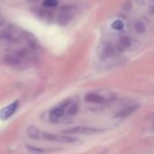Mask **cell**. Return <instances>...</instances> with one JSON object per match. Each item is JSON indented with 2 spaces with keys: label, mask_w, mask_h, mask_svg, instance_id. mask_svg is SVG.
<instances>
[{
  "label": "cell",
  "mask_w": 154,
  "mask_h": 154,
  "mask_svg": "<svg viewBox=\"0 0 154 154\" xmlns=\"http://www.w3.org/2000/svg\"><path fill=\"white\" fill-rule=\"evenodd\" d=\"M42 135V132L35 126H29L27 128V135L32 139H39Z\"/></svg>",
  "instance_id": "cell-8"
},
{
  "label": "cell",
  "mask_w": 154,
  "mask_h": 154,
  "mask_svg": "<svg viewBox=\"0 0 154 154\" xmlns=\"http://www.w3.org/2000/svg\"><path fill=\"white\" fill-rule=\"evenodd\" d=\"M114 48H113L112 45H108L106 47H105V49L103 50V51H102L101 57H102L103 60H106L107 58H109L110 57H111V56L114 54Z\"/></svg>",
  "instance_id": "cell-9"
},
{
  "label": "cell",
  "mask_w": 154,
  "mask_h": 154,
  "mask_svg": "<svg viewBox=\"0 0 154 154\" xmlns=\"http://www.w3.org/2000/svg\"><path fill=\"white\" fill-rule=\"evenodd\" d=\"M29 1H38V0H29Z\"/></svg>",
  "instance_id": "cell-16"
},
{
  "label": "cell",
  "mask_w": 154,
  "mask_h": 154,
  "mask_svg": "<svg viewBox=\"0 0 154 154\" xmlns=\"http://www.w3.org/2000/svg\"><path fill=\"white\" fill-rule=\"evenodd\" d=\"M18 105H19V102L17 100L14 102L13 103L10 104L9 105L2 108L0 111V118L2 120H5L11 117L17 109Z\"/></svg>",
  "instance_id": "cell-4"
},
{
  "label": "cell",
  "mask_w": 154,
  "mask_h": 154,
  "mask_svg": "<svg viewBox=\"0 0 154 154\" xmlns=\"http://www.w3.org/2000/svg\"><path fill=\"white\" fill-rule=\"evenodd\" d=\"M135 29L137 33H138V34H141V33L145 32L146 30L145 25H144V23L142 22V21L140 20H138L135 21Z\"/></svg>",
  "instance_id": "cell-10"
},
{
  "label": "cell",
  "mask_w": 154,
  "mask_h": 154,
  "mask_svg": "<svg viewBox=\"0 0 154 154\" xmlns=\"http://www.w3.org/2000/svg\"><path fill=\"white\" fill-rule=\"evenodd\" d=\"M84 100H85V102H88V103L96 104H102L106 102V99L103 96L94 93H89L86 94L85 97H84Z\"/></svg>",
  "instance_id": "cell-5"
},
{
  "label": "cell",
  "mask_w": 154,
  "mask_h": 154,
  "mask_svg": "<svg viewBox=\"0 0 154 154\" xmlns=\"http://www.w3.org/2000/svg\"><path fill=\"white\" fill-rule=\"evenodd\" d=\"M42 137L48 141H57V142L60 143H74L78 141L77 138H73V137L54 135V134L48 133V132H43Z\"/></svg>",
  "instance_id": "cell-1"
},
{
  "label": "cell",
  "mask_w": 154,
  "mask_h": 154,
  "mask_svg": "<svg viewBox=\"0 0 154 154\" xmlns=\"http://www.w3.org/2000/svg\"><path fill=\"white\" fill-rule=\"evenodd\" d=\"M5 62L8 65H10V66H17V65L20 63V60L17 57L9 55L5 57Z\"/></svg>",
  "instance_id": "cell-11"
},
{
  "label": "cell",
  "mask_w": 154,
  "mask_h": 154,
  "mask_svg": "<svg viewBox=\"0 0 154 154\" xmlns=\"http://www.w3.org/2000/svg\"><path fill=\"white\" fill-rule=\"evenodd\" d=\"M132 45V40L129 36H123L120 38L117 43V49L120 51H123L129 48Z\"/></svg>",
  "instance_id": "cell-7"
},
{
  "label": "cell",
  "mask_w": 154,
  "mask_h": 154,
  "mask_svg": "<svg viewBox=\"0 0 154 154\" xmlns=\"http://www.w3.org/2000/svg\"><path fill=\"white\" fill-rule=\"evenodd\" d=\"M57 0H45L44 2V5L48 8H54L57 5Z\"/></svg>",
  "instance_id": "cell-15"
},
{
  "label": "cell",
  "mask_w": 154,
  "mask_h": 154,
  "mask_svg": "<svg viewBox=\"0 0 154 154\" xmlns=\"http://www.w3.org/2000/svg\"><path fill=\"white\" fill-rule=\"evenodd\" d=\"M27 148L32 153H46V152L52 151V150H49V149H43V148H38V147H34L32 146H27Z\"/></svg>",
  "instance_id": "cell-13"
},
{
  "label": "cell",
  "mask_w": 154,
  "mask_h": 154,
  "mask_svg": "<svg viewBox=\"0 0 154 154\" xmlns=\"http://www.w3.org/2000/svg\"><path fill=\"white\" fill-rule=\"evenodd\" d=\"M69 104H70V100L67 99V100H65L61 102L58 106L53 108L51 112V120L55 122L56 120L63 117L65 114V110L69 106Z\"/></svg>",
  "instance_id": "cell-2"
},
{
  "label": "cell",
  "mask_w": 154,
  "mask_h": 154,
  "mask_svg": "<svg viewBox=\"0 0 154 154\" xmlns=\"http://www.w3.org/2000/svg\"><path fill=\"white\" fill-rule=\"evenodd\" d=\"M138 107H139V105H130V106L126 107V108H123V110L119 111L118 113H117L116 115L114 116V118H125V117H128L130 114H132V113L135 112L138 109Z\"/></svg>",
  "instance_id": "cell-6"
},
{
  "label": "cell",
  "mask_w": 154,
  "mask_h": 154,
  "mask_svg": "<svg viewBox=\"0 0 154 154\" xmlns=\"http://www.w3.org/2000/svg\"><path fill=\"white\" fill-rule=\"evenodd\" d=\"M102 129H96V128L87 127V126H77V127L71 128V129H66L63 132L64 133H72V134H94L102 132Z\"/></svg>",
  "instance_id": "cell-3"
},
{
  "label": "cell",
  "mask_w": 154,
  "mask_h": 154,
  "mask_svg": "<svg viewBox=\"0 0 154 154\" xmlns=\"http://www.w3.org/2000/svg\"><path fill=\"white\" fill-rule=\"evenodd\" d=\"M111 27L114 29L117 30V31H121L123 28H124V23L120 20H117L114 21L111 24Z\"/></svg>",
  "instance_id": "cell-12"
},
{
  "label": "cell",
  "mask_w": 154,
  "mask_h": 154,
  "mask_svg": "<svg viewBox=\"0 0 154 154\" xmlns=\"http://www.w3.org/2000/svg\"><path fill=\"white\" fill-rule=\"evenodd\" d=\"M78 106L76 104H72V105H70L69 108L67 110V114L69 116H74L78 113Z\"/></svg>",
  "instance_id": "cell-14"
}]
</instances>
